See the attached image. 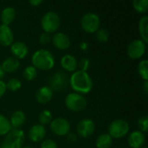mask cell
I'll list each match as a JSON object with an SVG mask.
<instances>
[{
  "label": "cell",
  "instance_id": "obj_1",
  "mask_svg": "<svg viewBox=\"0 0 148 148\" xmlns=\"http://www.w3.org/2000/svg\"><path fill=\"white\" fill-rule=\"evenodd\" d=\"M71 88L78 94H88L93 88V80L88 72L82 70L75 71L69 77Z\"/></svg>",
  "mask_w": 148,
  "mask_h": 148
},
{
  "label": "cell",
  "instance_id": "obj_2",
  "mask_svg": "<svg viewBox=\"0 0 148 148\" xmlns=\"http://www.w3.org/2000/svg\"><path fill=\"white\" fill-rule=\"evenodd\" d=\"M31 62L36 69L49 70L55 65V57L49 50L40 49L33 53Z\"/></svg>",
  "mask_w": 148,
  "mask_h": 148
},
{
  "label": "cell",
  "instance_id": "obj_3",
  "mask_svg": "<svg viewBox=\"0 0 148 148\" xmlns=\"http://www.w3.org/2000/svg\"><path fill=\"white\" fill-rule=\"evenodd\" d=\"M60 16L56 12L52 10L47 11L41 19V26L43 29V32H47L49 34L56 33L60 27Z\"/></svg>",
  "mask_w": 148,
  "mask_h": 148
},
{
  "label": "cell",
  "instance_id": "obj_4",
  "mask_svg": "<svg viewBox=\"0 0 148 148\" xmlns=\"http://www.w3.org/2000/svg\"><path fill=\"white\" fill-rule=\"evenodd\" d=\"M65 106L68 109L73 112H82L88 105L87 99L81 94L78 93H69L64 101Z\"/></svg>",
  "mask_w": 148,
  "mask_h": 148
},
{
  "label": "cell",
  "instance_id": "obj_5",
  "mask_svg": "<svg viewBox=\"0 0 148 148\" xmlns=\"http://www.w3.org/2000/svg\"><path fill=\"white\" fill-rule=\"evenodd\" d=\"M24 142V133L21 129H11L2 142L0 148H22Z\"/></svg>",
  "mask_w": 148,
  "mask_h": 148
},
{
  "label": "cell",
  "instance_id": "obj_6",
  "mask_svg": "<svg viewBox=\"0 0 148 148\" xmlns=\"http://www.w3.org/2000/svg\"><path fill=\"white\" fill-rule=\"evenodd\" d=\"M129 129V123L127 121L117 119L110 123L108 127V134L112 139H121L128 134Z\"/></svg>",
  "mask_w": 148,
  "mask_h": 148
},
{
  "label": "cell",
  "instance_id": "obj_7",
  "mask_svg": "<svg viewBox=\"0 0 148 148\" xmlns=\"http://www.w3.org/2000/svg\"><path fill=\"white\" fill-rule=\"evenodd\" d=\"M81 25L84 31L88 33L96 32L100 29L101 19L100 16L94 12H88L84 14L81 19Z\"/></svg>",
  "mask_w": 148,
  "mask_h": 148
},
{
  "label": "cell",
  "instance_id": "obj_8",
  "mask_svg": "<svg viewBox=\"0 0 148 148\" xmlns=\"http://www.w3.org/2000/svg\"><path fill=\"white\" fill-rule=\"evenodd\" d=\"M50 129L56 135L64 136L70 132V123L63 117H57L51 121L49 124Z\"/></svg>",
  "mask_w": 148,
  "mask_h": 148
},
{
  "label": "cell",
  "instance_id": "obj_9",
  "mask_svg": "<svg viewBox=\"0 0 148 148\" xmlns=\"http://www.w3.org/2000/svg\"><path fill=\"white\" fill-rule=\"evenodd\" d=\"M69 83V78L68 75L62 71L56 72L49 79V86L52 91H62L64 88H67L68 84Z\"/></svg>",
  "mask_w": 148,
  "mask_h": 148
},
{
  "label": "cell",
  "instance_id": "obj_10",
  "mask_svg": "<svg viewBox=\"0 0 148 148\" xmlns=\"http://www.w3.org/2000/svg\"><path fill=\"white\" fill-rule=\"evenodd\" d=\"M146 42L141 39H135L128 44L127 52L131 59H139L143 56L146 52Z\"/></svg>",
  "mask_w": 148,
  "mask_h": 148
},
{
  "label": "cell",
  "instance_id": "obj_11",
  "mask_svg": "<svg viewBox=\"0 0 148 148\" xmlns=\"http://www.w3.org/2000/svg\"><path fill=\"white\" fill-rule=\"evenodd\" d=\"M95 125L91 119H83L76 126V132L82 138H88L95 133Z\"/></svg>",
  "mask_w": 148,
  "mask_h": 148
},
{
  "label": "cell",
  "instance_id": "obj_12",
  "mask_svg": "<svg viewBox=\"0 0 148 148\" xmlns=\"http://www.w3.org/2000/svg\"><path fill=\"white\" fill-rule=\"evenodd\" d=\"M53 45L61 50H65L70 46V39L69 36L63 32H56L51 37Z\"/></svg>",
  "mask_w": 148,
  "mask_h": 148
},
{
  "label": "cell",
  "instance_id": "obj_13",
  "mask_svg": "<svg viewBox=\"0 0 148 148\" xmlns=\"http://www.w3.org/2000/svg\"><path fill=\"white\" fill-rule=\"evenodd\" d=\"M127 143L131 148L143 147L146 143V135L140 130L133 131L127 138Z\"/></svg>",
  "mask_w": 148,
  "mask_h": 148
},
{
  "label": "cell",
  "instance_id": "obj_14",
  "mask_svg": "<svg viewBox=\"0 0 148 148\" xmlns=\"http://www.w3.org/2000/svg\"><path fill=\"white\" fill-rule=\"evenodd\" d=\"M46 135V128L41 124H36L32 126L28 133L29 139L33 142H39L43 140Z\"/></svg>",
  "mask_w": 148,
  "mask_h": 148
},
{
  "label": "cell",
  "instance_id": "obj_15",
  "mask_svg": "<svg viewBox=\"0 0 148 148\" xmlns=\"http://www.w3.org/2000/svg\"><path fill=\"white\" fill-rule=\"evenodd\" d=\"M14 42V33L9 25L0 24V44L10 46Z\"/></svg>",
  "mask_w": 148,
  "mask_h": 148
},
{
  "label": "cell",
  "instance_id": "obj_16",
  "mask_svg": "<svg viewBox=\"0 0 148 148\" xmlns=\"http://www.w3.org/2000/svg\"><path fill=\"white\" fill-rule=\"evenodd\" d=\"M10 52L16 59H23L28 55L29 48L23 42L16 41L10 45Z\"/></svg>",
  "mask_w": 148,
  "mask_h": 148
},
{
  "label": "cell",
  "instance_id": "obj_17",
  "mask_svg": "<svg viewBox=\"0 0 148 148\" xmlns=\"http://www.w3.org/2000/svg\"><path fill=\"white\" fill-rule=\"evenodd\" d=\"M53 97V91L49 86L41 87L36 93V100L40 104L49 103Z\"/></svg>",
  "mask_w": 148,
  "mask_h": 148
},
{
  "label": "cell",
  "instance_id": "obj_18",
  "mask_svg": "<svg viewBox=\"0 0 148 148\" xmlns=\"http://www.w3.org/2000/svg\"><path fill=\"white\" fill-rule=\"evenodd\" d=\"M61 66L62 67L63 69H65L67 71L75 72V71H76V69L78 68V61L74 56H72L70 54H67L62 57Z\"/></svg>",
  "mask_w": 148,
  "mask_h": 148
},
{
  "label": "cell",
  "instance_id": "obj_19",
  "mask_svg": "<svg viewBox=\"0 0 148 148\" xmlns=\"http://www.w3.org/2000/svg\"><path fill=\"white\" fill-rule=\"evenodd\" d=\"M9 121L12 129H20L26 121V115L23 111L16 110L12 113Z\"/></svg>",
  "mask_w": 148,
  "mask_h": 148
},
{
  "label": "cell",
  "instance_id": "obj_20",
  "mask_svg": "<svg viewBox=\"0 0 148 148\" xmlns=\"http://www.w3.org/2000/svg\"><path fill=\"white\" fill-rule=\"evenodd\" d=\"M20 66V62H19V60L16 59V57L14 56H9L7 57L2 63L1 67L3 69V70L4 72H7V73H12V72H15L16 70L18 69Z\"/></svg>",
  "mask_w": 148,
  "mask_h": 148
},
{
  "label": "cell",
  "instance_id": "obj_21",
  "mask_svg": "<svg viewBox=\"0 0 148 148\" xmlns=\"http://www.w3.org/2000/svg\"><path fill=\"white\" fill-rule=\"evenodd\" d=\"M16 17V10L13 7L8 6L3 9L0 14V19L2 21V24L9 25L10 24Z\"/></svg>",
  "mask_w": 148,
  "mask_h": 148
},
{
  "label": "cell",
  "instance_id": "obj_22",
  "mask_svg": "<svg viewBox=\"0 0 148 148\" xmlns=\"http://www.w3.org/2000/svg\"><path fill=\"white\" fill-rule=\"evenodd\" d=\"M139 32L141 36V40L144 42H148V16H143L139 21Z\"/></svg>",
  "mask_w": 148,
  "mask_h": 148
},
{
  "label": "cell",
  "instance_id": "obj_23",
  "mask_svg": "<svg viewBox=\"0 0 148 148\" xmlns=\"http://www.w3.org/2000/svg\"><path fill=\"white\" fill-rule=\"evenodd\" d=\"M113 144V139L108 134H102L98 136L95 145L97 148H110Z\"/></svg>",
  "mask_w": 148,
  "mask_h": 148
},
{
  "label": "cell",
  "instance_id": "obj_24",
  "mask_svg": "<svg viewBox=\"0 0 148 148\" xmlns=\"http://www.w3.org/2000/svg\"><path fill=\"white\" fill-rule=\"evenodd\" d=\"M11 129L12 128L9 119L3 114H0V136L6 135Z\"/></svg>",
  "mask_w": 148,
  "mask_h": 148
},
{
  "label": "cell",
  "instance_id": "obj_25",
  "mask_svg": "<svg viewBox=\"0 0 148 148\" xmlns=\"http://www.w3.org/2000/svg\"><path fill=\"white\" fill-rule=\"evenodd\" d=\"M53 120L52 118V114L49 110L48 109H45V110H42L40 114H39V116H38V121L40 122L41 125L44 126L45 125H49L50 124L51 121Z\"/></svg>",
  "mask_w": 148,
  "mask_h": 148
},
{
  "label": "cell",
  "instance_id": "obj_26",
  "mask_svg": "<svg viewBox=\"0 0 148 148\" xmlns=\"http://www.w3.org/2000/svg\"><path fill=\"white\" fill-rule=\"evenodd\" d=\"M138 73L144 81H148V61L141 60L138 65Z\"/></svg>",
  "mask_w": 148,
  "mask_h": 148
},
{
  "label": "cell",
  "instance_id": "obj_27",
  "mask_svg": "<svg viewBox=\"0 0 148 148\" xmlns=\"http://www.w3.org/2000/svg\"><path fill=\"white\" fill-rule=\"evenodd\" d=\"M23 77L27 81H33L36 77V75H37V69L34 66H32V65L27 66L23 69Z\"/></svg>",
  "mask_w": 148,
  "mask_h": 148
},
{
  "label": "cell",
  "instance_id": "obj_28",
  "mask_svg": "<svg viewBox=\"0 0 148 148\" xmlns=\"http://www.w3.org/2000/svg\"><path fill=\"white\" fill-rule=\"evenodd\" d=\"M134 9L140 13H146L148 10V0H134L133 2Z\"/></svg>",
  "mask_w": 148,
  "mask_h": 148
},
{
  "label": "cell",
  "instance_id": "obj_29",
  "mask_svg": "<svg viewBox=\"0 0 148 148\" xmlns=\"http://www.w3.org/2000/svg\"><path fill=\"white\" fill-rule=\"evenodd\" d=\"M5 84L6 88L12 92H16L22 88V82L17 78H10L7 82H5Z\"/></svg>",
  "mask_w": 148,
  "mask_h": 148
},
{
  "label": "cell",
  "instance_id": "obj_30",
  "mask_svg": "<svg viewBox=\"0 0 148 148\" xmlns=\"http://www.w3.org/2000/svg\"><path fill=\"white\" fill-rule=\"evenodd\" d=\"M96 38L101 42H107L109 39V32L106 29H99L96 31Z\"/></svg>",
  "mask_w": 148,
  "mask_h": 148
},
{
  "label": "cell",
  "instance_id": "obj_31",
  "mask_svg": "<svg viewBox=\"0 0 148 148\" xmlns=\"http://www.w3.org/2000/svg\"><path fill=\"white\" fill-rule=\"evenodd\" d=\"M138 127L140 132L147 133L148 132V116H141L138 121Z\"/></svg>",
  "mask_w": 148,
  "mask_h": 148
},
{
  "label": "cell",
  "instance_id": "obj_32",
  "mask_svg": "<svg viewBox=\"0 0 148 148\" xmlns=\"http://www.w3.org/2000/svg\"><path fill=\"white\" fill-rule=\"evenodd\" d=\"M78 66L80 68L79 70H82V71H84V72H87V70L89 69L90 67V61L86 58V57H83L80 60V62H78Z\"/></svg>",
  "mask_w": 148,
  "mask_h": 148
},
{
  "label": "cell",
  "instance_id": "obj_33",
  "mask_svg": "<svg viewBox=\"0 0 148 148\" xmlns=\"http://www.w3.org/2000/svg\"><path fill=\"white\" fill-rule=\"evenodd\" d=\"M39 42L42 45H47L51 42V34L42 32L39 36Z\"/></svg>",
  "mask_w": 148,
  "mask_h": 148
},
{
  "label": "cell",
  "instance_id": "obj_34",
  "mask_svg": "<svg viewBox=\"0 0 148 148\" xmlns=\"http://www.w3.org/2000/svg\"><path fill=\"white\" fill-rule=\"evenodd\" d=\"M41 148H58L57 147V144L55 140H51V139H46L44 140H42V144H41Z\"/></svg>",
  "mask_w": 148,
  "mask_h": 148
},
{
  "label": "cell",
  "instance_id": "obj_35",
  "mask_svg": "<svg viewBox=\"0 0 148 148\" xmlns=\"http://www.w3.org/2000/svg\"><path fill=\"white\" fill-rule=\"evenodd\" d=\"M67 140L70 142V143H75L77 141V135L74 133H69L67 134Z\"/></svg>",
  "mask_w": 148,
  "mask_h": 148
},
{
  "label": "cell",
  "instance_id": "obj_36",
  "mask_svg": "<svg viewBox=\"0 0 148 148\" xmlns=\"http://www.w3.org/2000/svg\"><path fill=\"white\" fill-rule=\"evenodd\" d=\"M7 88H6V84L3 80H0V98L3 97V95L5 94Z\"/></svg>",
  "mask_w": 148,
  "mask_h": 148
},
{
  "label": "cell",
  "instance_id": "obj_37",
  "mask_svg": "<svg viewBox=\"0 0 148 148\" xmlns=\"http://www.w3.org/2000/svg\"><path fill=\"white\" fill-rule=\"evenodd\" d=\"M42 3V0H29V3L33 5V6H38Z\"/></svg>",
  "mask_w": 148,
  "mask_h": 148
},
{
  "label": "cell",
  "instance_id": "obj_38",
  "mask_svg": "<svg viewBox=\"0 0 148 148\" xmlns=\"http://www.w3.org/2000/svg\"><path fill=\"white\" fill-rule=\"evenodd\" d=\"M80 47L82 50H87L88 48V43L86 42H82L81 44H80Z\"/></svg>",
  "mask_w": 148,
  "mask_h": 148
},
{
  "label": "cell",
  "instance_id": "obj_39",
  "mask_svg": "<svg viewBox=\"0 0 148 148\" xmlns=\"http://www.w3.org/2000/svg\"><path fill=\"white\" fill-rule=\"evenodd\" d=\"M143 89L145 93L148 92V81H144L143 82Z\"/></svg>",
  "mask_w": 148,
  "mask_h": 148
},
{
  "label": "cell",
  "instance_id": "obj_40",
  "mask_svg": "<svg viewBox=\"0 0 148 148\" xmlns=\"http://www.w3.org/2000/svg\"><path fill=\"white\" fill-rule=\"evenodd\" d=\"M4 75H5V72L3 70V69H2V67L0 65V80H2L4 77Z\"/></svg>",
  "mask_w": 148,
  "mask_h": 148
},
{
  "label": "cell",
  "instance_id": "obj_41",
  "mask_svg": "<svg viewBox=\"0 0 148 148\" xmlns=\"http://www.w3.org/2000/svg\"><path fill=\"white\" fill-rule=\"evenodd\" d=\"M23 148H33V147H23Z\"/></svg>",
  "mask_w": 148,
  "mask_h": 148
},
{
  "label": "cell",
  "instance_id": "obj_42",
  "mask_svg": "<svg viewBox=\"0 0 148 148\" xmlns=\"http://www.w3.org/2000/svg\"><path fill=\"white\" fill-rule=\"evenodd\" d=\"M141 148H147V147H141Z\"/></svg>",
  "mask_w": 148,
  "mask_h": 148
},
{
  "label": "cell",
  "instance_id": "obj_43",
  "mask_svg": "<svg viewBox=\"0 0 148 148\" xmlns=\"http://www.w3.org/2000/svg\"><path fill=\"white\" fill-rule=\"evenodd\" d=\"M121 148H127V147H121Z\"/></svg>",
  "mask_w": 148,
  "mask_h": 148
}]
</instances>
